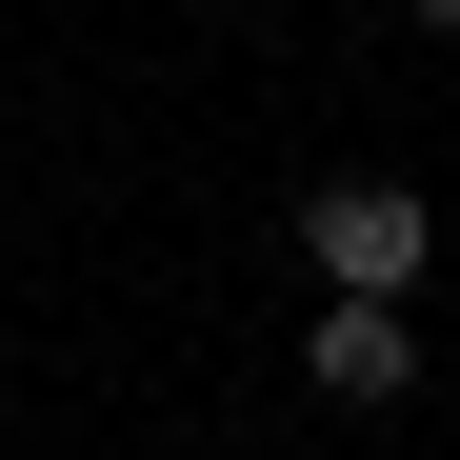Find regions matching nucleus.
I'll return each instance as SVG.
<instances>
[{"mask_svg":"<svg viewBox=\"0 0 460 460\" xmlns=\"http://www.w3.org/2000/svg\"><path fill=\"white\" fill-rule=\"evenodd\" d=\"M300 261H321V300H401L440 261V200L420 181H300Z\"/></svg>","mask_w":460,"mask_h":460,"instance_id":"obj_1","label":"nucleus"},{"mask_svg":"<svg viewBox=\"0 0 460 460\" xmlns=\"http://www.w3.org/2000/svg\"><path fill=\"white\" fill-rule=\"evenodd\" d=\"M300 380H321V401H420V321H401V300H321V321H300Z\"/></svg>","mask_w":460,"mask_h":460,"instance_id":"obj_2","label":"nucleus"},{"mask_svg":"<svg viewBox=\"0 0 460 460\" xmlns=\"http://www.w3.org/2000/svg\"><path fill=\"white\" fill-rule=\"evenodd\" d=\"M401 21H420V40H460V0H401Z\"/></svg>","mask_w":460,"mask_h":460,"instance_id":"obj_3","label":"nucleus"}]
</instances>
